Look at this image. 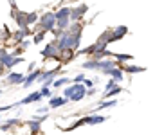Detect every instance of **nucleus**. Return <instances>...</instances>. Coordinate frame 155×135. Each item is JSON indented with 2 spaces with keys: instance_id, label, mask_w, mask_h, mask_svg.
Wrapping results in <instances>:
<instances>
[{
  "instance_id": "29",
  "label": "nucleus",
  "mask_w": 155,
  "mask_h": 135,
  "mask_svg": "<svg viewBox=\"0 0 155 135\" xmlns=\"http://www.w3.org/2000/svg\"><path fill=\"white\" fill-rule=\"evenodd\" d=\"M81 85H83L87 90H88V88H94V85H96V79H88V78H85Z\"/></svg>"
},
{
  "instance_id": "13",
  "label": "nucleus",
  "mask_w": 155,
  "mask_h": 135,
  "mask_svg": "<svg viewBox=\"0 0 155 135\" xmlns=\"http://www.w3.org/2000/svg\"><path fill=\"white\" fill-rule=\"evenodd\" d=\"M13 20H15V24H16L18 29H29V27H27V22H25V11H20V9H18Z\"/></svg>"
},
{
  "instance_id": "10",
  "label": "nucleus",
  "mask_w": 155,
  "mask_h": 135,
  "mask_svg": "<svg viewBox=\"0 0 155 135\" xmlns=\"http://www.w3.org/2000/svg\"><path fill=\"white\" fill-rule=\"evenodd\" d=\"M103 74H107V76H110L112 79H116L117 83H121L123 81V76H124V72L119 69V67H114V69H105V70H101Z\"/></svg>"
},
{
  "instance_id": "33",
  "label": "nucleus",
  "mask_w": 155,
  "mask_h": 135,
  "mask_svg": "<svg viewBox=\"0 0 155 135\" xmlns=\"http://www.w3.org/2000/svg\"><path fill=\"white\" fill-rule=\"evenodd\" d=\"M29 45H31V40H24V42H22V43L18 45V47H20V49H22V50H25V49H27V47H29Z\"/></svg>"
},
{
  "instance_id": "18",
  "label": "nucleus",
  "mask_w": 155,
  "mask_h": 135,
  "mask_svg": "<svg viewBox=\"0 0 155 135\" xmlns=\"http://www.w3.org/2000/svg\"><path fill=\"white\" fill-rule=\"evenodd\" d=\"M27 124H29V132H31V135H40L41 133V123L35 121V119H31Z\"/></svg>"
},
{
  "instance_id": "19",
  "label": "nucleus",
  "mask_w": 155,
  "mask_h": 135,
  "mask_svg": "<svg viewBox=\"0 0 155 135\" xmlns=\"http://www.w3.org/2000/svg\"><path fill=\"white\" fill-rule=\"evenodd\" d=\"M114 59L117 63H126V61H132L134 59V54H117V52H112Z\"/></svg>"
},
{
  "instance_id": "37",
  "label": "nucleus",
  "mask_w": 155,
  "mask_h": 135,
  "mask_svg": "<svg viewBox=\"0 0 155 135\" xmlns=\"http://www.w3.org/2000/svg\"><path fill=\"white\" fill-rule=\"evenodd\" d=\"M0 130H2V132H9L11 128H9V126H7L5 123H2V124H0Z\"/></svg>"
},
{
  "instance_id": "21",
  "label": "nucleus",
  "mask_w": 155,
  "mask_h": 135,
  "mask_svg": "<svg viewBox=\"0 0 155 135\" xmlns=\"http://www.w3.org/2000/svg\"><path fill=\"white\" fill-rule=\"evenodd\" d=\"M38 13L36 11H33V13H25V22H27V27H31V25H35V24H38Z\"/></svg>"
},
{
  "instance_id": "38",
  "label": "nucleus",
  "mask_w": 155,
  "mask_h": 135,
  "mask_svg": "<svg viewBox=\"0 0 155 135\" xmlns=\"http://www.w3.org/2000/svg\"><path fill=\"white\" fill-rule=\"evenodd\" d=\"M5 72H7V70H5V69H4V67H2V65H0V78H2V76H4V74H5Z\"/></svg>"
},
{
  "instance_id": "2",
  "label": "nucleus",
  "mask_w": 155,
  "mask_h": 135,
  "mask_svg": "<svg viewBox=\"0 0 155 135\" xmlns=\"http://www.w3.org/2000/svg\"><path fill=\"white\" fill-rule=\"evenodd\" d=\"M87 11H88V5H87V4H78L74 7H71V16H69V20H71V22H83V16L87 14Z\"/></svg>"
},
{
  "instance_id": "7",
  "label": "nucleus",
  "mask_w": 155,
  "mask_h": 135,
  "mask_svg": "<svg viewBox=\"0 0 155 135\" xmlns=\"http://www.w3.org/2000/svg\"><path fill=\"white\" fill-rule=\"evenodd\" d=\"M41 74V69H35L33 72H29V74H25V78H24V83H22V87L24 88H29L36 79H38V76Z\"/></svg>"
},
{
  "instance_id": "8",
  "label": "nucleus",
  "mask_w": 155,
  "mask_h": 135,
  "mask_svg": "<svg viewBox=\"0 0 155 135\" xmlns=\"http://www.w3.org/2000/svg\"><path fill=\"white\" fill-rule=\"evenodd\" d=\"M38 101H41V95H40V92L36 90V92H31L27 97H24L22 101H18V103H15L13 106H24V104H29V103H38Z\"/></svg>"
},
{
  "instance_id": "26",
  "label": "nucleus",
  "mask_w": 155,
  "mask_h": 135,
  "mask_svg": "<svg viewBox=\"0 0 155 135\" xmlns=\"http://www.w3.org/2000/svg\"><path fill=\"white\" fill-rule=\"evenodd\" d=\"M69 24H71V20L69 18H63V20H56V29L58 31H67V27H69Z\"/></svg>"
},
{
  "instance_id": "14",
  "label": "nucleus",
  "mask_w": 155,
  "mask_h": 135,
  "mask_svg": "<svg viewBox=\"0 0 155 135\" xmlns=\"http://www.w3.org/2000/svg\"><path fill=\"white\" fill-rule=\"evenodd\" d=\"M52 13H54V18L56 20H63V18H69L71 16V7L69 5H61V7H58Z\"/></svg>"
},
{
  "instance_id": "36",
  "label": "nucleus",
  "mask_w": 155,
  "mask_h": 135,
  "mask_svg": "<svg viewBox=\"0 0 155 135\" xmlns=\"http://www.w3.org/2000/svg\"><path fill=\"white\" fill-rule=\"evenodd\" d=\"M9 7H11V11L18 9V5H16V2H15V0H9Z\"/></svg>"
},
{
  "instance_id": "22",
  "label": "nucleus",
  "mask_w": 155,
  "mask_h": 135,
  "mask_svg": "<svg viewBox=\"0 0 155 135\" xmlns=\"http://www.w3.org/2000/svg\"><path fill=\"white\" fill-rule=\"evenodd\" d=\"M83 124H87V117H81V119H78L76 123H72L71 126L63 128V132H72V130H76V128H79V126H83Z\"/></svg>"
},
{
  "instance_id": "5",
  "label": "nucleus",
  "mask_w": 155,
  "mask_h": 135,
  "mask_svg": "<svg viewBox=\"0 0 155 135\" xmlns=\"http://www.w3.org/2000/svg\"><path fill=\"white\" fill-rule=\"evenodd\" d=\"M81 36H83V33H74V34H69V33H67L65 49H72V50H78V49H79V45H81Z\"/></svg>"
},
{
  "instance_id": "3",
  "label": "nucleus",
  "mask_w": 155,
  "mask_h": 135,
  "mask_svg": "<svg viewBox=\"0 0 155 135\" xmlns=\"http://www.w3.org/2000/svg\"><path fill=\"white\" fill-rule=\"evenodd\" d=\"M29 36H33V31H31V27L29 29H16L15 33H11V43L15 45H20L24 40H27Z\"/></svg>"
},
{
  "instance_id": "30",
  "label": "nucleus",
  "mask_w": 155,
  "mask_h": 135,
  "mask_svg": "<svg viewBox=\"0 0 155 135\" xmlns=\"http://www.w3.org/2000/svg\"><path fill=\"white\" fill-rule=\"evenodd\" d=\"M74 90H76V83H72L71 87H67V88L63 90V97H67V99H69V97H71V94H72Z\"/></svg>"
},
{
  "instance_id": "11",
  "label": "nucleus",
  "mask_w": 155,
  "mask_h": 135,
  "mask_svg": "<svg viewBox=\"0 0 155 135\" xmlns=\"http://www.w3.org/2000/svg\"><path fill=\"white\" fill-rule=\"evenodd\" d=\"M74 58H76V50H72V49H65V50L60 52V63H61V65L71 63Z\"/></svg>"
},
{
  "instance_id": "12",
  "label": "nucleus",
  "mask_w": 155,
  "mask_h": 135,
  "mask_svg": "<svg viewBox=\"0 0 155 135\" xmlns=\"http://www.w3.org/2000/svg\"><path fill=\"white\" fill-rule=\"evenodd\" d=\"M67 103H69V99H67V97L52 95V97L49 99V108H61V106H65Z\"/></svg>"
},
{
  "instance_id": "24",
  "label": "nucleus",
  "mask_w": 155,
  "mask_h": 135,
  "mask_svg": "<svg viewBox=\"0 0 155 135\" xmlns=\"http://www.w3.org/2000/svg\"><path fill=\"white\" fill-rule=\"evenodd\" d=\"M22 61H24V56H15V58H13L9 63H7L5 70H7V72H11V69H13V67H16V65H20Z\"/></svg>"
},
{
  "instance_id": "39",
  "label": "nucleus",
  "mask_w": 155,
  "mask_h": 135,
  "mask_svg": "<svg viewBox=\"0 0 155 135\" xmlns=\"http://www.w3.org/2000/svg\"><path fill=\"white\" fill-rule=\"evenodd\" d=\"M0 95H2V88H0Z\"/></svg>"
},
{
  "instance_id": "35",
  "label": "nucleus",
  "mask_w": 155,
  "mask_h": 135,
  "mask_svg": "<svg viewBox=\"0 0 155 135\" xmlns=\"http://www.w3.org/2000/svg\"><path fill=\"white\" fill-rule=\"evenodd\" d=\"M36 112H38L40 115H45V114H49V106H43V108H38Z\"/></svg>"
},
{
  "instance_id": "31",
  "label": "nucleus",
  "mask_w": 155,
  "mask_h": 135,
  "mask_svg": "<svg viewBox=\"0 0 155 135\" xmlns=\"http://www.w3.org/2000/svg\"><path fill=\"white\" fill-rule=\"evenodd\" d=\"M116 87H117V81H116V79H112V78H110V79L107 81V85H105V92H108V90L116 88Z\"/></svg>"
},
{
  "instance_id": "27",
  "label": "nucleus",
  "mask_w": 155,
  "mask_h": 135,
  "mask_svg": "<svg viewBox=\"0 0 155 135\" xmlns=\"http://www.w3.org/2000/svg\"><path fill=\"white\" fill-rule=\"evenodd\" d=\"M45 36H47V33H43V31H40V33H35L33 34V43H41L43 40H45Z\"/></svg>"
},
{
  "instance_id": "17",
  "label": "nucleus",
  "mask_w": 155,
  "mask_h": 135,
  "mask_svg": "<svg viewBox=\"0 0 155 135\" xmlns=\"http://www.w3.org/2000/svg\"><path fill=\"white\" fill-rule=\"evenodd\" d=\"M117 101L116 99H107V101H101L94 110H92V114H97V112H101V110H105V108H112V106H116Z\"/></svg>"
},
{
  "instance_id": "32",
  "label": "nucleus",
  "mask_w": 155,
  "mask_h": 135,
  "mask_svg": "<svg viewBox=\"0 0 155 135\" xmlns=\"http://www.w3.org/2000/svg\"><path fill=\"white\" fill-rule=\"evenodd\" d=\"M5 124H7L9 128H13L15 124H18V126H20V124H22V121H20L18 117H15V119H9V121H5Z\"/></svg>"
},
{
  "instance_id": "1",
  "label": "nucleus",
  "mask_w": 155,
  "mask_h": 135,
  "mask_svg": "<svg viewBox=\"0 0 155 135\" xmlns=\"http://www.w3.org/2000/svg\"><path fill=\"white\" fill-rule=\"evenodd\" d=\"M40 54H41L43 59H56V61L60 63V50H58V47H56V43H54L52 40L41 49Z\"/></svg>"
},
{
  "instance_id": "23",
  "label": "nucleus",
  "mask_w": 155,
  "mask_h": 135,
  "mask_svg": "<svg viewBox=\"0 0 155 135\" xmlns=\"http://www.w3.org/2000/svg\"><path fill=\"white\" fill-rule=\"evenodd\" d=\"M67 83H71V79L65 78V76H63V78H54V81H52L51 87H52V88H60V87H63V85H67Z\"/></svg>"
},
{
  "instance_id": "20",
  "label": "nucleus",
  "mask_w": 155,
  "mask_h": 135,
  "mask_svg": "<svg viewBox=\"0 0 155 135\" xmlns=\"http://www.w3.org/2000/svg\"><path fill=\"white\" fill-rule=\"evenodd\" d=\"M83 69H90V70H99L101 69V61H96V59H87L85 63H83Z\"/></svg>"
},
{
  "instance_id": "4",
  "label": "nucleus",
  "mask_w": 155,
  "mask_h": 135,
  "mask_svg": "<svg viewBox=\"0 0 155 135\" xmlns=\"http://www.w3.org/2000/svg\"><path fill=\"white\" fill-rule=\"evenodd\" d=\"M126 34H128V27H126V25H117V27H114V29H110L108 45L114 43V42H119V40H123Z\"/></svg>"
},
{
  "instance_id": "28",
  "label": "nucleus",
  "mask_w": 155,
  "mask_h": 135,
  "mask_svg": "<svg viewBox=\"0 0 155 135\" xmlns=\"http://www.w3.org/2000/svg\"><path fill=\"white\" fill-rule=\"evenodd\" d=\"M38 92H40V95H41V99H43V97H47V99H51V97H52V90L49 88V87H41Z\"/></svg>"
},
{
  "instance_id": "25",
  "label": "nucleus",
  "mask_w": 155,
  "mask_h": 135,
  "mask_svg": "<svg viewBox=\"0 0 155 135\" xmlns=\"http://www.w3.org/2000/svg\"><path fill=\"white\" fill-rule=\"evenodd\" d=\"M121 92H123V88H121V87L117 85L116 88H112V90H108V92H105V94H103V101H107L108 97H114V95H119Z\"/></svg>"
},
{
  "instance_id": "15",
  "label": "nucleus",
  "mask_w": 155,
  "mask_h": 135,
  "mask_svg": "<svg viewBox=\"0 0 155 135\" xmlns=\"http://www.w3.org/2000/svg\"><path fill=\"white\" fill-rule=\"evenodd\" d=\"M13 58H15V56H13V54H11L5 47H0V65H2L4 69L7 67V63H9Z\"/></svg>"
},
{
  "instance_id": "16",
  "label": "nucleus",
  "mask_w": 155,
  "mask_h": 135,
  "mask_svg": "<svg viewBox=\"0 0 155 135\" xmlns=\"http://www.w3.org/2000/svg\"><path fill=\"white\" fill-rule=\"evenodd\" d=\"M107 119H108L107 115H97V114H92V115H87V124H88V126L101 124V123H105Z\"/></svg>"
},
{
  "instance_id": "6",
  "label": "nucleus",
  "mask_w": 155,
  "mask_h": 135,
  "mask_svg": "<svg viewBox=\"0 0 155 135\" xmlns=\"http://www.w3.org/2000/svg\"><path fill=\"white\" fill-rule=\"evenodd\" d=\"M24 78L25 74H20V72H7L5 76V85H18V83H24Z\"/></svg>"
},
{
  "instance_id": "9",
  "label": "nucleus",
  "mask_w": 155,
  "mask_h": 135,
  "mask_svg": "<svg viewBox=\"0 0 155 135\" xmlns=\"http://www.w3.org/2000/svg\"><path fill=\"white\" fill-rule=\"evenodd\" d=\"M117 67H119L123 72H130V74H141V72L146 70V67H143V65H126V63H119Z\"/></svg>"
},
{
  "instance_id": "34",
  "label": "nucleus",
  "mask_w": 155,
  "mask_h": 135,
  "mask_svg": "<svg viewBox=\"0 0 155 135\" xmlns=\"http://www.w3.org/2000/svg\"><path fill=\"white\" fill-rule=\"evenodd\" d=\"M87 76L85 74H78L76 78H74V83H83V79H85Z\"/></svg>"
}]
</instances>
